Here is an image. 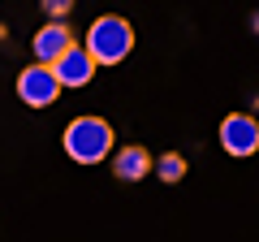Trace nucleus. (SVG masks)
I'll return each mask as SVG.
<instances>
[{
    "mask_svg": "<svg viewBox=\"0 0 259 242\" xmlns=\"http://www.w3.org/2000/svg\"><path fill=\"white\" fill-rule=\"evenodd\" d=\"M61 147L65 156L74 160V165H100V160H108L112 151H117V134H112V121L104 117H74L69 126H65L61 134Z\"/></svg>",
    "mask_w": 259,
    "mask_h": 242,
    "instance_id": "f257e3e1",
    "label": "nucleus"
},
{
    "mask_svg": "<svg viewBox=\"0 0 259 242\" xmlns=\"http://www.w3.org/2000/svg\"><path fill=\"white\" fill-rule=\"evenodd\" d=\"M87 48L95 52L100 65H121L130 52H134V26H130L121 13H104L91 22L87 30Z\"/></svg>",
    "mask_w": 259,
    "mask_h": 242,
    "instance_id": "f03ea898",
    "label": "nucleus"
},
{
    "mask_svg": "<svg viewBox=\"0 0 259 242\" xmlns=\"http://www.w3.org/2000/svg\"><path fill=\"white\" fill-rule=\"evenodd\" d=\"M216 143H221V151L233 156V160L255 156L259 151V112H246V108L229 112V117L221 121V130H216Z\"/></svg>",
    "mask_w": 259,
    "mask_h": 242,
    "instance_id": "7ed1b4c3",
    "label": "nucleus"
},
{
    "mask_svg": "<svg viewBox=\"0 0 259 242\" xmlns=\"http://www.w3.org/2000/svg\"><path fill=\"white\" fill-rule=\"evenodd\" d=\"M61 91H65V83L56 78V69L48 65V61H30L18 74V100L26 104V108H52V104L61 100Z\"/></svg>",
    "mask_w": 259,
    "mask_h": 242,
    "instance_id": "20e7f679",
    "label": "nucleus"
},
{
    "mask_svg": "<svg viewBox=\"0 0 259 242\" xmlns=\"http://www.w3.org/2000/svg\"><path fill=\"white\" fill-rule=\"evenodd\" d=\"M52 69H56V78L65 83V91H78V87H91L100 61H95V52H91L87 44H74L69 52H61V56L52 61Z\"/></svg>",
    "mask_w": 259,
    "mask_h": 242,
    "instance_id": "39448f33",
    "label": "nucleus"
},
{
    "mask_svg": "<svg viewBox=\"0 0 259 242\" xmlns=\"http://www.w3.org/2000/svg\"><path fill=\"white\" fill-rule=\"evenodd\" d=\"M151 169H156V156H151L143 143H121V147L112 151V177H117V182H125V186L147 182Z\"/></svg>",
    "mask_w": 259,
    "mask_h": 242,
    "instance_id": "423d86ee",
    "label": "nucleus"
},
{
    "mask_svg": "<svg viewBox=\"0 0 259 242\" xmlns=\"http://www.w3.org/2000/svg\"><path fill=\"white\" fill-rule=\"evenodd\" d=\"M78 39L74 30H69V22H44V26L35 30V39H30V52H35V61H48L52 65L61 52H69Z\"/></svg>",
    "mask_w": 259,
    "mask_h": 242,
    "instance_id": "0eeeda50",
    "label": "nucleus"
},
{
    "mask_svg": "<svg viewBox=\"0 0 259 242\" xmlns=\"http://www.w3.org/2000/svg\"><path fill=\"white\" fill-rule=\"evenodd\" d=\"M151 173H156L164 186H177V182H186L190 165H186L182 151H160V156H156V169H151Z\"/></svg>",
    "mask_w": 259,
    "mask_h": 242,
    "instance_id": "6e6552de",
    "label": "nucleus"
},
{
    "mask_svg": "<svg viewBox=\"0 0 259 242\" xmlns=\"http://www.w3.org/2000/svg\"><path fill=\"white\" fill-rule=\"evenodd\" d=\"M74 5H78V0H39L44 18H52V22H65L69 13H74Z\"/></svg>",
    "mask_w": 259,
    "mask_h": 242,
    "instance_id": "1a4fd4ad",
    "label": "nucleus"
},
{
    "mask_svg": "<svg viewBox=\"0 0 259 242\" xmlns=\"http://www.w3.org/2000/svg\"><path fill=\"white\" fill-rule=\"evenodd\" d=\"M250 35H255V39H259V9H255V13H250Z\"/></svg>",
    "mask_w": 259,
    "mask_h": 242,
    "instance_id": "9d476101",
    "label": "nucleus"
},
{
    "mask_svg": "<svg viewBox=\"0 0 259 242\" xmlns=\"http://www.w3.org/2000/svg\"><path fill=\"white\" fill-rule=\"evenodd\" d=\"M0 44H9V30H5V26H0Z\"/></svg>",
    "mask_w": 259,
    "mask_h": 242,
    "instance_id": "9b49d317",
    "label": "nucleus"
}]
</instances>
